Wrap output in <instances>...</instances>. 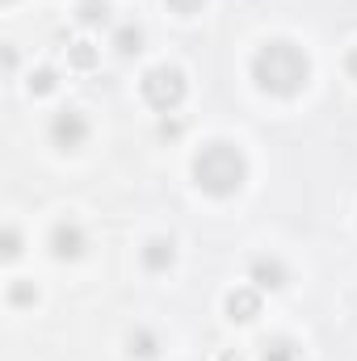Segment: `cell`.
<instances>
[{"label":"cell","instance_id":"6da1fadb","mask_svg":"<svg viewBox=\"0 0 357 361\" xmlns=\"http://www.w3.org/2000/svg\"><path fill=\"white\" fill-rule=\"evenodd\" d=\"M253 76L265 92L277 97H294L307 85V55L294 42H269L265 51L253 59Z\"/></svg>","mask_w":357,"mask_h":361},{"label":"cell","instance_id":"7a4b0ae2","mask_svg":"<svg viewBox=\"0 0 357 361\" xmlns=\"http://www.w3.org/2000/svg\"><path fill=\"white\" fill-rule=\"evenodd\" d=\"M244 156L231 147V143H206L202 147V156L193 160V177L198 185L206 189V193H214V197H227V193H236L240 185H244Z\"/></svg>","mask_w":357,"mask_h":361},{"label":"cell","instance_id":"3957f363","mask_svg":"<svg viewBox=\"0 0 357 361\" xmlns=\"http://www.w3.org/2000/svg\"><path fill=\"white\" fill-rule=\"evenodd\" d=\"M143 97H147L160 114L177 109L181 97H185V80H181V72L177 68H152V72L143 76Z\"/></svg>","mask_w":357,"mask_h":361},{"label":"cell","instance_id":"277c9868","mask_svg":"<svg viewBox=\"0 0 357 361\" xmlns=\"http://www.w3.org/2000/svg\"><path fill=\"white\" fill-rule=\"evenodd\" d=\"M51 139H55L59 147H80V143L89 139V122H85L76 109H63V114L51 122Z\"/></svg>","mask_w":357,"mask_h":361},{"label":"cell","instance_id":"5b68a950","mask_svg":"<svg viewBox=\"0 0 357 361\" xmlns=\"http://www.w3.org/2000/svg\"><path fill=\"white\" fill-rule=\"evenodd\" d=\"M51 248H55V257H80V248H85L80 227H76V223H59V227L51 231Z\"/></svg>","mask_w":357,"mask_h":361},{"label":"cell","instance_id":"8992f818","mask_svg":"<svg viewBox=\"0 0 357 361\" xmlns=\"http://www.w3.org/2000/svg\"><path fill=\"white\" fill-rule=\"evenodd\" d=\"M253 281H257V286H269V290H277V286L286 281L282 261H273V257H257V265H253Z\"/></svg>","mask_w":357,"mask_h":361},{"label":"cell","instance_id":"52a82bcc","mask_svg":"<svg viewBox=\"0 0 357 361\" xmlns=\"http://www.w3.org/2000/svg\"><path fill=\"white\" fill-rule=\"evenodd\" d=\"M143 261H147V269H169L173 265V244L169 240H152L147 252H143Z\"/></svg>","mask_w":357,"mask_h":361},{"label":"cell","instance_id":"ba28073f","mask_svg":"<svg viewBox=\"0 0 357 361\" xmlns=\"http://www.w3.org/2000/svg\"><path fill=\"white\" fill-rule=\"evenodd\" d=\"M227 311H231V319H253L257 315V298L253 294H231Z\"/></svg>","mask_w":357,"mask_h":361},{"label":"cell","instance_id":"9c48e42d","mask_svg":"<svg viewBox=\"0 0 357 361\" xmlns=\"http://www.w3.org/2000/svg\"><path fill=\"white\" fill-rule=\"evenodd\" d=\"M265 361H298V349L290 341H273V345H265Z\"/></svg>","mask_w":357,"mask_h":361},{"label":"cell","instance_id":"30bf717a","mask_svg":"<svg viewBox=\"0 0 357 361\" xmlns=\"http://www.w3.org/2000/svg\"><path fill=\"white\" fill-rule=\"evenodd\" d=\"M131 353H139V357H152V353H156V341H152V332H139V336H131Z\"/></svg>","mask_w":357,"mask_h":361},{"label":"cell","instance_id":"8fae6325","mask_svg":"<svg viewBox=\"0 0 357 361\" xmlns=\"http://www.w3.org/2000/svg\"><path fill=\"white\" fill-rule=\"evenodd\" d=\"M139 42H143V34H139V30H131V25H126V30L118 34V51H122V55H131V51H139Z\"/></svg>","mask_w":357,"mask_h":361},{"label":"cell","instance_id":"7c38bea8","mask_svg":"<svg viewBox=\"0 0 357 361\" xmlns=\"http://www.w3.org/2000/svg\"><path fill=\"white\" fill-rule=\"evenodd\" d=\"M101 17H105V0H85V4H80V21H101Z\"/></svg>","mask_w":357,"mask_h":361},{"label":"cell","instance_id":"4fadbf2b","mask_svg":"<svg viewBox=\"0 0 357 361\" xmlns=\"http://www.w3.org/2000/svg\"><path fill=\"white\" fill-rule=\"evenodd\" d=\"M51 85H55V76H51V72H38V80H30V89H38V92H47Z\"/></svg>","mask_w":357,"mask_h":361},{"label":"cell","instance_id":"5bb4252c","mask_svg":"<svg viewBox=\"0 0 357 361\" xmlns=\"http://www.w3.org/2000/svg\"><path fill=\"white\" fill-rule=\"evenodd\" d=\"M169 4H173V8H177V13H193V8H198V4H202V0H169Z\"/></svg>","mask_w":357,"mask_h":361},{"label":"cell","instance_id":"9a60e30c","mask_svg":"<svg viewBox=\"0 0 357 361\" xmlns=\"http://www.w3.org/2000/svg\"><path fill=\"white\" fill-rule=\"evenodd\" d=\"M349 72H353V76H357V51H353V55H349Z\"/></svg>","mask_w":357,"mask_h":361}]
</instances>
